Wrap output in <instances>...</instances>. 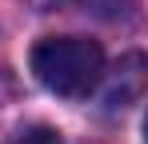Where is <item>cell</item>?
<instances>
[{
	"instance_id": "obj_2",
	"label": "cell",
	"mask_w": 148,
	"mask_h": 144,
	"mask_svg": "<svg viewBox=\"0 0 148 144\" xmlns=\"http://www.w3.org/2000/svg\"><path fill=\"white\" fill-rule=\"evenodd\" d=\"M104 80V104L108 108H128L136 104L148 88V56L144 52H124L112 64V72L100 76Z\"/></svg>"
},
{
	"instance_id": "obj_1",
	"label": "cell",
	"mask_w": 148,
	"mask_h": 144,
	"mask_svg": "<svg viewBox=\"0 0 148 144\" xmlns=\"http://www.w3.org/2000/svg\"><path fill=\"white\" fill-rule=\"evenodd\" d=\"M36 80L56 96H88L104 76V52L84 36H44L32 48Z\"/></svg>"
},
{
	"instance_id": "obj_3",
	"label": "cell",
	"mask_w": 148,
	"mask_h": 144,
	"mask_svg": "<svg viewBox=\"0 0 148 144\" xmlns=\"http://www.w3.org/2000/svg\"><path fill=\"white\" fill-rule=\"evenodd\" d=\"M8 144H60V132H52L44 124H32V128H20Z\"/></svg>"
},
{
	"instance_id": "obj_4",
	"label": "cell",
	"mask_w": 148,
	"mask_h": 144,
	"mask_svg": "<svg viewBox=\"0 0 148 144\" xmlns=\"http://www.w3.org/2000/svg\"><path fill=\"white\" fill-rule=\"evenodd\" d=\"M144 140H148V120H144Z\"/></svg>"
}]
</instances>
